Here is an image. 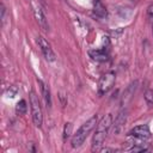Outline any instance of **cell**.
<instances>
[{"instance_id": "30bf717a", "label": "cell", "mask_w": 153, "mask_h": 153, "mask_svg": "<svg viewBox=\"0 0 153 153\" xmlns=\"http://www.w3.org/2000/svg\"><path fill=\"white\" fill-rule=\"evenodd\" d=\"M93 13L99 18H105L106 17V14H108L106 8L102 4L100 0H94V2H93Z\"/></svg>"}, {"instance_id": "277c9868", "label": "cell", "mask_w": 153, "mask_h": 153, "mask_svg": "<svg viewBox=\"0 0 153 153\" xmlns=\"http://www.w3.org/2000/svg\"><path fill=\"white\" fill-rule=\"evenodd\" d=\"M115 81H116V75L114 72H108V73L103 74L98 82V93L105 94L106 92H109L112 88Z\"/></svg>"}, {"instance_id": "2e32d148", "label": "cell", "mask_w": 153, "mask_h": 153, "mask_svg": "<svg viewBox=\"0 0 153 153\" xmlns=\"http://www.w3.org/2000/svg\"><path fill=\"white\" fill-rule=\"evenodd\" d=\"M147 17L153 18V4H149L147 7Z\"/></svg>"}, {"instance_id": "7a4b0ae2", "label": "cell", "mask_w": 153, "mask_h": 153, "mask_svg": "<svg viewBox=\"0 0 153 153\" xmlns=\"http://www.w3.org/2000/svg\"><path fill=\"white\" fill-rule=\"evenodd\" d=\"M97 123H98L97 115H94V116H92L90 120H87V121L76 130V133L73 135L72 141H71L72 147H73V148L80 147V146L84 143V141L86 140V137L88 136V134L96 128Z\"/></svg>"}, {"instance_id": "4fadbf2b", "label": "cell", "mask_w": 153, "mask_h": 153, "mask_svg": "<svg viewBox=\"0 0 153 153\" xmlns=\"http://www.w3.org/2000/svg\"><path fill=\"white\" fill-rule=\"evenodd\" d=\"M148 148H149L148 145H141V143H140V145H135V146L130 147L128 151L136 153V152H146V151H148Z\"/></svg>"}, {"instance_id": "3957f363", "label": "cell", "mask_w": 153, "mask_h": 153, "mask_svg": "<svg viewBox=\"0 0 153 153\" xmlns=\"http://www.w3.org/2000/svg\"><path fill=\"white\" fill-rule=\"evenodd\" d=\"M30 105H31V116H32V122L36 127H41L43 122V114L41 109V104L38 100V97L33 91L30 92Z\"/></svg>"}, {"instance_id": "6da1fadb", "label": "cell", "mask_w": 153, "mask_h": 153, "mask_svg": "<svg viewBox=\"0 0 153 153\" xmlns=\"http://www.w3.org/2000/svg\"><path fill=\"white\" fill-rule=\"evenodd\" d=\"M112 122H114L112 115L108 114L97 123V128H96V131L92 137V149L93 151H98L99 147L103 145V142L112 126Z\"/></svg>"}, {"instance_id": "5b68a950", "label": "cell", "mask_w": 153, "mask_h": 153, "mask_svg": "<svg viewBox=\"0 0 153 153\" xmlns=\"http://www.w3.org/2000/svg\"><path fill=\"white\" fill-rule=\"evenodd\" d=\"M37 43H38V47L41 48V51L43 54V56L45 57L47 61H55V53L54 50L51 49V45L50 43L42 36H38L37 37Z\"/></svg>"}, {"instance_id": "ba28073f", "label": "cell", "mask_w": 153, "mask_h": 153, "mask_svg": "<svg viewBox=\"0 0 153 153\" xmlns=\"http://www.w3.org/2000/svg\"><path fill=\"white\" fill-rule=\"evenodd\" d=\"M37 82L39 84V87H41V91H42V94H43V99H44V103H45L47 108H50L51 106V96H50L49 86L45 82H43L42 80H37Z\"/></svg>"}, {"instance_id": "8fae6325", "label": "cell", "mask_w": 153, "mask_h": 153, "mask_svg": "<svg viewBox=\"0 0 153 153\" xmlns=\"http://www.w3.org/2000/svg\"><path fill=\"white\" fill-rule=\"evenodd\" d=\"M88 55L96 60V61H100V62H104L108 60V54L104 53L103 50H99V49H94V50H90L88 51Z\"/></svg>"}, {"instance_id": "7c38bea8", "label": "cell", "mask_w": 153, "mask_h": 153, "mask_svg": "<svg viewBox=\"0 0 153 153\" xmlns=\"http://www.w3.org/2000/svg\"><path fill=\"white\" fill-rule=\"evenodd\" d=\"M26 109H27V106H26V102L24 99H20L16 105V111L18 115H24L26 112Z\"/></svg>"}, {"instance_id": "52a82bcc", "label": "cell", "mask_w": 153, "mask_h": 153, "mask_svg": "<svg viewBox=\"0 0 153 153\" xmlns=\"http://www.w3.org/2000/svg\"><path fill=\"white\" fill-rule=\"evenodd\" d=\"M33 12H35V18H36V20H37L38 25H39L44 31H48V30H49L48 19H47V17H45L44 12L42 11V8H41L39 6H38V7H35Z\"/></svg>"}, {"instance_id": "9c48e42d", "label": "cell", "mask_w": 153, "mask_h": 153, "mask_svg": "<svg viewBox=\"0 0 153 153\" xmlns=\"http://www.w3.org/2000/svg\"><path fill=\"white\" fill-rule=\"evenodd\" d=\"M126 118H127V111H126V110H122V111L117 115L115 122H112V126H114V133H115V134H117V133L121 130L122 126H123L124 122H126Z\"/></svg>"}, {"instance_id": "ac0fdd59", "label": "cell", "mask_w": 153, "mask_h": 153, "mask_svg": "<svg viewBox=\"0 0 153 153\" xmlns=\"http://www.w3.org/2000/svg\"><path fill=\"white\" fill-rule=\"evenodd\" d=\"M152 33H153V30H152Z\"/></svg>"}, {"instance_id": "8992f818", "label": "cell", "mask_w": 153, "mask_h": 153, "mask_svg": "<svg viewBox=\"0 0 153 153\" xmlns=\"http://www.w3.org/2000/svg\"><path fill=\"white\" fill-rule=\"evenodd\" d=\"M128 135L134 136V137L140 139V140H146V139H149L151 137V130H149L148 126H146V124L136 126V127H134L133 129L129 130Z\"/></svg>"}, {"instance_id": "9a60e30c", "label": "cell", "mask_w": 153, "mask_h": 153, "mask_svg": "<svg viewBox=\"0 0 153 153\" xmlns=\"http://www.w3.org/2000/svg\"><path fill=\"white\" fill-rule=\"evenodd\" d=\"M71 131H72V123H66L65 124V128H63V140H67V137L71 135Z\"/></svg>"}, {"instance_id": "5bb4252c", "label": "cell", "mask_w": 153, "mask_h": 153, "mask_svg": "<svg viewBox=\"0 0 153 153\" xmlns=\"http://www.w3.org/2000/svg\"><path fill=\"white\" fill-rule=\"evenodd\" d=\"M145 100L148 106H153V90H147L145 92Z\"/></svg>"}, {"instance_id": "e0dca14e", "label": "cell", "mask_w": 153, "mask_h": 153, "mask_svg": "<svg viewBox=\"0 0 153 153\" xmlns=\"http://www.w3.org/2000/svg\"><path fill=\"white\" fill-rule=\"evenodd\" d=\"M5 20V6L1 5V22Z\"/></svg>"}]
</instances>
